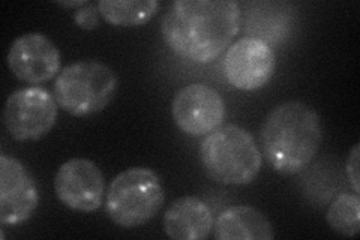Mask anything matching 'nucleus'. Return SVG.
Masks as SVG:
<instances>
[{"label":"nucleus","mask_w":360,"mask_h":240,"mask_svg":"<svg viewBox=\"0 0 360 240\" xmlns=\"http://www.w3.org/2000/svg\"><path fill=\"white\" fill-rule=\"evenodd\" d=\"M240 29V6L234 0H177L161 23L173 53L197 63H210L230 47Z\"/></svg>","instance_id":"1"},{"label":"nucleus","mask_w":360,"mask_h":240,"mask_svg":"<svg viewBox=\"0 0 360 240\" xmlns=\"http://www.w3.org/2000/svg\"><path fill=\"white\" fill-rule=\"evenodd\" d=\"M321 141L320 116L305 102H283L270 110L263 122V156L279 175L292 176L307 168L317 156Z\"/></svg>","instance_id":"2"},{"label":"nucleus","mask_w":360,"mask_h":240,"mask_svg":"<svg viewBox=\"0 0 360 240\" xmlns=\"http://www.w3.org/2000/svg\"><path fill=\"white\" fill-rule=\"evenodd\" d=\"M206 175L222 185H248L260 175L263 153L254 137L239 125H221L200 144Z\"/></svg>","instance_id":"3"},{"label":"nucleus","mask_w":360,"mask_h":240,"mask_svg":"<svg viewBox=\"0 0 360 240\" xmlns=\"http://www.w3.org/2000/svg\"><path fill=\"white\" fill-rule=\"evenodd\" d=\"M117 86V77L108 65L89 59L65 66L56 78L53 95L65 113L87 118L107 108Z\"/></svg>","instance_id":"4"},{"label":"nucleus","mask_w":360,"mask_h":240,"mask_svg":"<svg viewBox=\"0 0 360 240\" xmlns=\"http://www.w3.org/2000/svg\"><path fill=\"white\" fill-rule=\"evenodd\" d=\"M164 201V187L156 171L131 167L111 180L104 206L111 222L120 228H135L152 221Z\"/></svg>","instance_id":"5"},{"label":"nucleus","mask_w":360,"mask_h":240,"mask_svg":"<svg viewBox=\"0 0 360 240\" xmlns=\"http://www.w3.org/2000/svg\"><path fill=\"white\" fill-rule=\"evenodd\" d=\"M59 106L47 89L29 86L15 90L5 102L4 125L17 141H37L47 135L58 120Z\"/></svg>","instance_id":"6"},{"label":"nucleus","mask_w":360,"mask_h":240,"mask_svg":"<svg viewBox=\"0 0 360 240\" xmlns=\"http://www.w3.org/2000/svg\"><path fill=\"white\" fill-rule=\"evenodd\" d=\"M222 70L233 87L251 92L266 86L274 77L276 56L267 41L245 37L230 45Z\"/></svg>","instance_id":"7"},{"label":"nucleus","mask_w":360,"mask_h":240,"mask_svg":"<svg viewBox=\"0 0 360 240\" xmlns=\"http://www.w3.org/2000/svg\"><path fill=\"white\" fill-rule=\"evenodd\" d=\"M172 113L180 131L191 137H205L224 123L227 107L217 89L205 83H193L176 94Z\"/></svg>","instance_id":"8"},{"label":"nucleus","mask_w":360,"mask_h":240,"mask_svg":"<svg viewBox=\"0 0 360 240\" xmlns=\"http://www.w3.org/2000/svg\"><path fill=\"white\" fill-rule=\"evenodd\" d=\"M54 192L68 209L92 213L104 204L105 179L90 159L72 158L60 165L54 177Z\"/></svg>","instance_id":"9"},{"label":"nucleus","mask_w":360,"mask_h":240,"mask_svg":"<svg viewBox=\"0 0 360 240\" xmlns=\"http://www.w3.org/2000/svg\"><path fill=\"white\" fill-rule=\"evenodd\" d=\"M8 68L20 82L38 86L60 74L62 56L56 44L41 32L18 37L8 51Z\"/></svg>","instance_id":"10"},{"label":"nucleus","mask_w":360,"mask_h":240,"mask_svg":"<svg viewBox=\"0 0 360 240\" xmlns=\"http://www.w3.org/2000/svg\"><path fill=\"white\" fill-rule=\"evenodd\" d=\"M38 204L39 191L25 164L14 156L0 155V224H25Z\"/></svg>","instance_id":"11"},{"label":"nucleus","mask_w":360,"mask_h":240,"mask_svg":"<svg viewBox=\"0 0 360 240\" xmlns=\"http://www.w3.org/2000/svg\"><path fill=\"white\" fill-rule=\"evenodd\" d=\"M164 232L173 240L207 239L215 227V216L206 201L186 196L174 200L167 209Z\"/></svg>","instance_id":"12"},{"label":"nucleus","mask_w":360,"mask_h":240,"mask_svg":"<svg viewBox=\"0 0 360 240\" xmlns=\"http://www.w3.org/2000/svg\"><path fill=\"white\" fill-rule=\"evenodd\" d=\"M217 240H274L275 232L267 216L252 206H233L215 221Z\"/></svg>","instance_id":"13"},{"label":"nucleus","mask_w":360,"mask_h":240,"mask_svg":"<svg viewBox=\"0 0 360 240\" xmlns=\"http://www.w3.org/2000/svg\"><path fill=\"white\" fill-rule=\"evenodd\" d=\"M101 17L117 27H137L150 21L161 4L158 0H101L96 4Z\"/></svg>","instance_id":"14"},{"label":"nucleus","mask_w":360,"mask_h":240,"mask_svg":"<svg viewBox=\"0 0 360 240\" xmlns=\"http://www.w3.org/2000/svg\"><path fill=\"white\" fill-rule=\"evenodd\" d=\"M326 221L338 234L354 237L360 232V198L359 194H341L326 212Z\"/></svg>","instance_id":"15"},{"label":"nucleus","mask_w":360,"mask_h":240,"mask_svg":"<svg viewBox=\"0 0 360 240\" xmlns=\"http://www.w3.org/2000/svg\"><path fill=\"white\" fill-rule=\"evenodd\" d=\"M99 15L101 14L98 11V6L89 4L77 11L74 14V21L78 27H82L84 30H92L99 26Z\"/></svg>","instance_id":"16"},{"label":"nucleus","mask_w":360,"mask_h":240,"mask_svg":"<svg viewBox=\"0 0 360 240\" xmlns=\"http://www.w3.org/2000/svg\"><path fill=\"white\" fill-rule=\"evenodd\" d=\"M360 144H354V147L352 149L350 155H348L347 159V165H345V171L348 180H350V185L353 188L354 194H359L360 191Z\"/></svg>","instance_id":"17"},{"label":"nucleus","mask_w":360,"mask_h":240,"mask_svg":"<svg viewBox=\"0 0 360 240\" xmlns=\"http://www.w3.org/2000/svg\"><path fill=\"white\" fill-rule=\"evenodd\" d=\"M60 6H65V8H83L86 5H89V2H86V0H80V2H59Z\"/></svg>","instance_id":"18"}]
</instances>
